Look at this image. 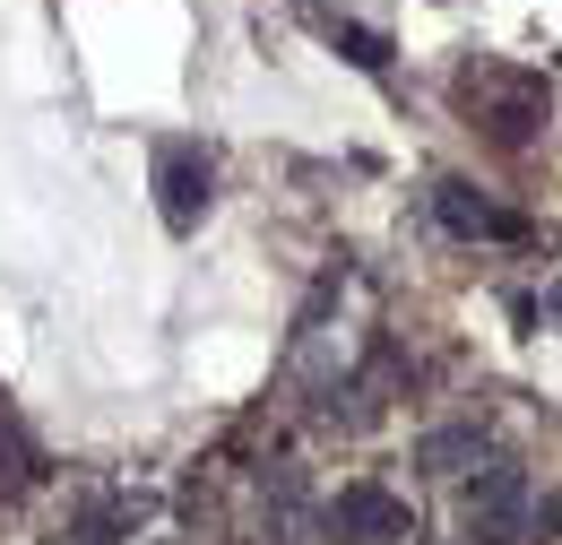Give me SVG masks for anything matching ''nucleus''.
<instances>
[{
    "mask_svg": "<svg viewBox=\"0 0 562 545\" xmlns=\"http://www.w3.org/2000/svg\"><path fill=\"white\" fill-rule=\"evenodd\" d=\"M468 537L476 545H519L528 537V477L519 468H485L468 485Z\"/></svg>",
    "mask_w": 562,
    "mask_h": 545,
    "instance_id": "4",
    "label": "nucleus"
},
{
    "mask_svg": "<svg viewBox=\"0 0 562 545\" xmlns=\"http://www.w3.org/2000/svg\"><path fill=\"white\" fill-rule=\"evenodd\" d=\"M546 312H554V321H562V286H554V294H546Z\"/></svg>",
    "mask_w": 562,
    "mask_h": 545,
    "instance_id": "10",
    "label": "nucleus"
},
{
    "mask_svg": "<svg viewBox=\"0 0 562 545\" xmlns=\"http://www.w3.org/2000/svg\"><path fill=\"white\" fill-rule=\"evenodd\" d=\"M0 459H9V485H35V477H44V451H35V433H26L9 408H0Z\"/></svg>",
    "mask_w": 562,
    "mask_h": 545,
    "instance_id": "9",
    "label": "nucleus"
},
{
    "mask_svg": "<svg viewBox=\"0 0 562 545\" xmlns=\"http://www.w3.org/2000/svg\"><path fill=\"white\" fill-rule=\"evenodd\" d=\"M147 529V493H78V511L61 520V545H131Z\"/></svg>",
    "mask_w": 562,
    "mask_h": 545,
    "instance_id": "5",
    "label": "nucleus"
},
{
    "mask_svg": "<svg viewBox=\"0 0 562 545\" xmlns=\"http://www.w3.org/2000/svg\"><path fill=\"white\" fill-rule=\"evenodd\" d=\"M459 96H468V113H485V131L502 147L537 138V122H546V78H519V69H468Z\"/></svg>",
    "mask_w": 562,
    "mask_h": 545,
    "instance_id": "2",
    "label": "nucleus"
},
{
    "mask_svg": "<svg viewBox=\"0 0 562 545\" xmlns=\"http://www.w3.org/2000/svg\"><path fill=\"white\" fill-rule=\"evenodd\" d=\"M329 529L347 545H416V511L398 493H381V485H347L329 502Z\"/></svg>",
    "mask_w": 562,
    "mask_h": 545,
    "instance_id": "3",
    "label": "nucleus"
},
{
    "mask_svg": "<svg viewBox=\"0 0 562 545\" xmlns=\"http://www.w3.org/2000/svg\"><path fill=\"white\" fill-rule=\"evenodd\" d=\"M432 216H441L450 234H493V243H528V216L493 208L485 191H468V182H441V191H432Z\"/></svg>",
    "mask_w": 562,
    "mask_h": 545,
    "instance_id": "6",
    "label": "nucleus"
},
{
    "mask_svg": "<svg viewBox=\"0 0 562 545\" xmlns=\"http://www.w3.org/2000/svg\"><path fill=\"white\" fill-rule=\"evenodd\" d=\"M329 35H338V53H347L355 69H390V35L381 26H355V18H321Z\"/></svg>",
    "mask_w": 562,
    "mask_h": 545,
    "instance_id": "8",
    "label": "nucleus"
},
{
    "mask_svg": "<svg viewBox=\"0 0 562 545\" xmlns=\"http://www.w3.org/2000/svg\"><path fill=\"white\" fill-rule=\"evenodd\" d=\"M476 459H485V424H432V433L416 442L424 477H468Z\"/></svg>",
    "mask_w": 562,
    "mask_h": 545,
    "instance_id": "7",
    "label": "nucleus"
},
{
    "mask_svg": "<svg viewBox=\"0 0 562 545\" xmlns=\"http://www.w3.org/2000/svg\"><path fill=\"white\" fill-rule=\"evenodd\" d=\"M156 216H165V234H191L216 200V174H209V147L200 138H156Z\"/></svg>",
    "mask_w": 562,
    "mask_h": 545,
    "instance_id": "1",
    "label": "nucleus"
}]
</instances>
